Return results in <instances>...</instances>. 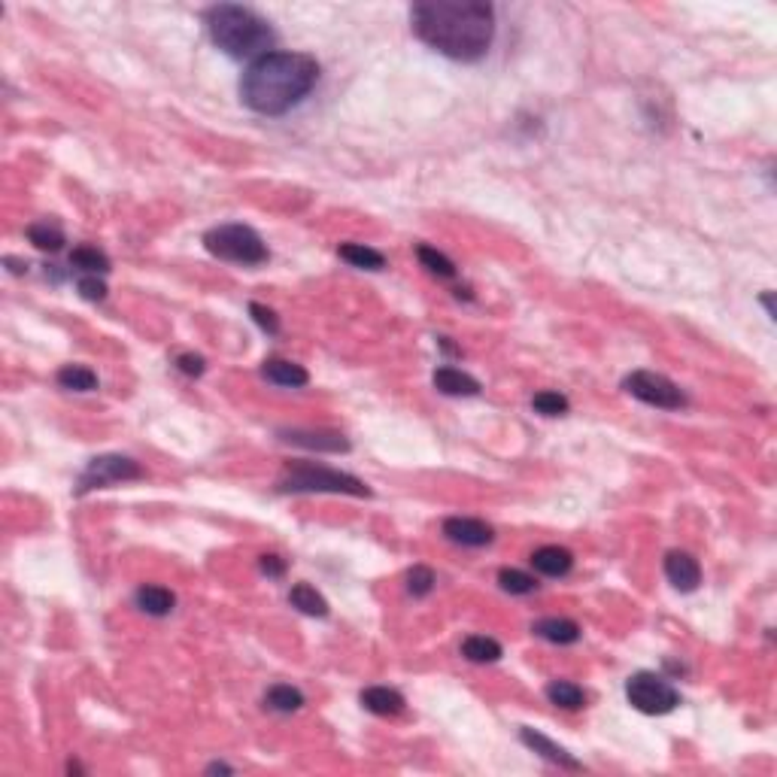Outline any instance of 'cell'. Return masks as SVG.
Here are the masks:
<instances>
[{"mask_svg":"<svg viewBox=\"0 0 777 777\" xmlns=\"http://www.w3.org/2000/svg\"><path fill=\"white\" fill-rule=\"evenodd\" d=\"M413 34L440 55L474 64L495 40V10L480 0H428L410 10Z\"/></svg>","mask_w":777,"mask_h":777,"instance_id":"cell-1","label":"cell"},{"mask_svg":"<svg viewBox=\"0 0 777 777\" xmlns=\"http://www.w3.org/2000/svg\"><path fill=\"white\" fill-rule=\"evenodd\" d=\"M319 64L301 52H267L246 67L240 80V101L253 113L283 116L313 91Z\"/></svg>","mask_w":777,"mask_h":777,"instance_id":"cell-2","label":"cell"},{"mask_svg":"<svg viewBox=\"0 0 777 777\" xmlns=\"http://www.w3.org/2000/svg\"><path fill=\"white\" fill-rule=\"evenodd\" d=\"M206 28L213 43L231 58H262L271 52L276 34L255 10L237 4H219L206 10Z\"/></svg>","mask_w":777,"mask_h":777,"instance_id":"cell-3","label":"cell"},{"mask_svg":"<svg viewBox=\"0 0 777 777\" xmlns=\"http://www.w3.org/2000/svg\"><path fill=\"white\" fill-rule=\"evenodd\" d=\"M280 492H338V495H370V489L352 474L325 468L316 462H292L286 465L283 477L276 480Z\"/></svg>","mask_w":777,"mask_h":777,"instance_id":"cell-4","label":"cell"},{"mask_svg":"<svg viewBox=\"0 0 777 777\" xmlns=\"http://www.w3.org/2000/svg\"><path fill=\"white\" fill-rule=\"evenodd\" d=\"M206 253L235 264H262L267 262L264 240L249 225H219L204 235Z\"/></svg>","mask_w":777,"mask_h":777,"instance_id":"cell-5","label":"cell"},{"mask_svg":"<svg viewBox=\"0 0 777 777\" xmlns=\"http://www.w3.org/2000/svg\"><path fill=\"white\" fill-rule=\"evenodd\" d=\"M626 695L641 714L650 716H662L671 714L680 705V693L668 684L665 677L653 675V671H641V675L628 677L626 684Z\"/></svg>","mask_w":777,"mask_h":777,"instance_id":"cell-6","label":"cell"},{"mask_svg":"<svg viewBox=\"0 0 777 777\" xmlns=\"http://www.w3.org/2000/svg\"><path fill=\"white\" fill-rule=\"evenodd\" d=\"M626 392L632 398L650 404V408H662V410H680L686 404V395L680 392L677 383H671L668 377L656 374V370H635L623 379Z\"/></svg>","mask_w":777,"mask_h":777,"instance_id":"cell-7","label":"cell"},{"mask_svg":"<svg viewBox=\"0 0 777 777\" xmlns=\"http://www.w3.org/2000/svg\"><path fill=\"white\" fill-rule=\"evenodd\" d=\"M143 468L128 456H98L85 465V471L80 474V483H76V492L85 495L91 489H103L113 486V483H125V480H140Z\"/></svg>","mask_w":777,"mask_h":777,"instance_id":"cell-8","label":"cell"},{"mask_svg":"<svg viewBox=\"0 0 777 777\" xmlns=\"http://www.w3.org/2000/svg\"><path fill=\"white\" fill-rule=\"evenodd\" d=\"M665 577H668V583L675 586V590L693 592L698 590V583H702V568H698V562L689 552L675 550L665 556Z\"/></svg>","mask_w":777,"mask_h":777,"instance_id":"cell-9","label":"cell"},{"mask_svg":"<svg viewBox=\"0 0 777 777\" xmlns=\"http://www.w3.org/2000/svg\"><path fill=\"white\" fill-rule=\"evenodd\" d=\"M444 534L453 543H462V547H486L495 538L486 523L471 520V516H450L444 523Z\"/></svg>","mask_w":777,"mask_h":777,"instance_id":"cell-10","label":"cell"},{"mask_svg":"<svg viewBox=\"0 0 777 777\" xmlns=\"http://www.w3.org/2000/svg\"><path fill=\"white\" fill-rule=\"evenodd\" d=\"M280 437L286 444H295V446H307V450H325V453H347L350 450V440L341 435V431H301V428H292V431H280Z\"/></svg>","mask_w":777,"mask_h":777,"instance_id":"cell-11","label":"cell"},{"mask_svg":"<svg viewBox=\"0 0 777 777\" xmlns=\"http://www.w3.org/2000/svg\"><path fill=\"white\" fill-rule=\"evenodd\" d=\"M520 738H523V744L525 747H532L534 753H541L543 759H550L552 765H562V768H568V772H580V763H577V759L568 753L565 747H559V744H552V741L547 738V735H541V732H534V729H523L520 732Z\"/></svg>","mask_w":777,"mask_h":777,"instance_id":"cell-12","label":"cell"},{"mask_svg":"<svg viewBox=\"0 0 777 777\" xmlns=\"http://www.w3.org/2000/svg\"><path fill=\"white\" fill-rule=\"evenodd\" d=\"M435 388L444 395H462V398H471V395H480V383L471 374H465L459 368H437L435 370Z\"/></svg>","mask_w":777,"mask_h":777,"instance_id":"cell-13","label":"cell"},{"mask_svg":"<svg viewBox=\"0 0 777 777\" xmlns=\"http://www.w3.org/2000/svg\"><path fill=\"white\" fill-rule=\"evenodd\" d=\"M361 705L365 711L377 714V716H395L404 711V695L398 689H388V686H368L361 693Z\"/></svg>","mask_w":777,"mask_h":777,"instance_id":"cell-14","label":"cell"},{"mask_svg":"<svg viewBox=\"0 0 777 777\" xmlns=\"http://www.w3.org/2000/svg\"><path fill=\"white\" fill-rule=\"evenodd\" d=\"M532 632L543 638L550 644H577L580 641V626L574 619H562V617H547V619H538L532 626Z\"/></svg>","mask_w":777,"mask_h":777,"instance_id":"cell-15","label":"cell"},{"mask_svg":"<svg viewBox=\"0 0 777 777\" xmlns=\"http://www.w3.org/2000/svg\"><path fill=\"white\" fill-rule=\"evenodd\" d=\"M134 599H137V608H140L143 614H149V617H168L170 610H174V604H177L174 592L164 590V586H158V583L140 586Z\"/></svg>","mask_w":777,"mask_h":777,"instance_id":"cell-16","label":"cell"},{"mask_svg":"<svg viewBox=\"0 0 777 777\" xmlns=\"http://www.w3.org/2000/svg\"><path fill=\"white\" fill-rule=\"evenodd\" d=\"M532 565H534V571H541L547 577H565L571 571L574 556L562 547H541L532 552Z\"/></svg>","mask_w":777,"mask_h":777,"instance_id":"cell-17","label":"cell"},{"mask_svg":"<svg viewBox=\"0 0 777 777\" xmlns=\"http://www.w3.org/2000/svg\"><path fill=\"white\" fill-rule=\"evenodd\" d=\"M262 374L271 379L276 386H286V388H298V386H307L310 374L295 361H286V359H267Z\"/></svg>","mask_w":777,"mask_h":777,"instance_id":"cell-18","label":"cell"},{"mask_svg":"<svg viewBox=\"0 0 777 777\" xmlns=\"http://www.w3.org/2000/svg\"><path fill=\"white\" fill-rule=\"evenodd\" d=\"M289 601H292V608H298L301 614H307V617H328V601L310 583L292 586Z\"/></svg>","mask_w":777,"mask_h":777,"instance_id":"cell-19","label":"cell"},{"mask_svg":"<svg viewBox=\"0 0 777 777\" xmlns=\"http://www.w3.org/2000/svg\"><path fill=\"white\" fill-rule=\"evenodd\" d=\"M338 255L352 267H361V271H383L386 267L383 253H377V249H370L365 244H341Z\"/></svg>","mask_w":777,"mask_h":777,"instance_id":"cell-20","label":"cell"},{"mask_svg":"<svg viewBox=\"0 0 777 777\" xmlns=\"http://www.w3.org/2000/svg\"><path fill=\"white\" fill-rule=\"evenodd\" d=\"M462 656L471 662H477V665L498 662L502 659V644H498L495 638H486V635H471V638H465Z\"/></svg>","mask_w":777,"mask_h":777,"instance_id":"cell-21","label":"cell"},{"mask_svg":"<svg viewBox=\"0 0 777 777\" xmlns=\"http://www.w3.org/2000/svg\"><path fill=\"white\" fill-rule=\"evenodd\" d=\"M28 240L37 249H43V253H58V249L64 246V231L58 222H34V225L28 228Z\"/></svg>","mask_w":777,"mask_h":777,"instance_id":"cell-22","label":"cell"},{"mask_svg":"<svg viewBox=\"0 0 777 777\" xmlns=\"http://www.w3.org/2000/svg\"><path fill=\"white\" fill-rule=\"evenodd\" d=\"M58 386L71 392H94L98 388V374L85 365H64L58 370Z\"/></svg>","mask_w":777,"mask_h":777,"instance_id":"cell-23","label":"cell"},{"mask_svg":"<svg viewBox=\"0 0 777 777\" xmlns=\"http://www.w3.org/2000/svg\"><path fill=\"white\" fill-rule=\"evenodd\" d=\"M71 264L76 267V271H82L85 276L110 271V258H107V253H101L98 246H76L71 253Z\"/></svg>","mask_w":777,"mask_h":777,"instance_id":"cell-24","label":"cell"},{"mask_svg":"<svg viewBox=\"0 0 777 777\" xmlns=\"http://www.w3.org/2000/svg\"><path fill=\"white\" fill-rule=\"evenodd\" d=\"M547 698L556 707H565V711H577L586 702L583 689L571 684V680H552V684H547Z\"/></svg>","mask_w":777,"mask_h":777,"instance_id":"cell-25","label":"cell"},{"mask_svg":"<svg viewBox=\"0 0 777 777\" xmlns=\"http://www.w3.org/2000/svg\"><path fill=\"white\" fill-rule=\"evenodd\" d=\"M264 705L271 707V711H280V714H292V711H298V707L304 705V695H301L295 686L276 684V686H271V689H267V695H264Z\"/></svg>","mask_w":777,"mask_h":777,"instance_id":"cell-26","label":"cell"},{"mask_svg":"<svg viewBox=\"0 0 777 777\" xmlns=\"http://www.w3.org/2000/svg\"><path fill=\"white\" fill-rule=\"evenodd\" d=\"M417 255H419L422 267H428V271L435 273V276H440V280H453V276H456V264H453L444 253H437V249L419 246Z\"/></svg>","mask_w":777,"mask_h":777,"instance_id":"cell-27","label":"cell"},{"mask_svg":"<svg viewBox=\"0 0 777 777\" xmlns=\"http://www.w3.org/2000/svg\"><path fill=\"white\" fill-rule=\"evenodd\" d=\"M498 583H502V590L511 592V595H529V592L538 590L534 577L525 574V571H516V568H504V571L498 574Z\"/></svg>","mask_w":777,"mask_h":777,"instance_id":"cell-28","label":"cell"},{"mask_svg":"<svg viewBox=\"0 0 777 777\" xmlns=\"http://www.w3.org/2000/svg\"><path fill=\"white\" fill-rule=\"evenodd\" d=\"M532 408L543 413V417H562V413H568V398L559 392H538L532 398Z\"/></svg>","mask_w":777,"mask_h":777,"instance_id":"cell-29","label":"cell"},{"mask_svg":"<svg viewBox=\"0 0 777 777\" xmlns=\"http://www.w3.org/2000/svg\"><path fill=\"white\" fill-rule=\"evenodd\" d=\"M408 590H410V595H417V599L428 595L431 590H435V571L426 565H413L408 571Z\"/></svg>","mask_w":777,"mask_h":777,"instance_id":"cell-30","label":"cell"},{"mask_svg":"<svg viewBox=\"0 0 777 777\" xmlns=\"http://www.w3.org/2000/svg\"><path fill=\"white\" fill-rule=\"evenodd\" d=\"M76 289H80V295L85 301H103V298H107V286H103L98 276H80Z\"/></svg>","mask_w":777,"mask_h":777,"instance_id":"cell-31","label":"cell"},{"mask_svg":"<svg viewBox=\"0 0 777 777\" xmlns=\"http://www.w3.org/2000/svg\"><path fill=\"white\" fill-rule=\"evenodd\" d=\"M249 313H253V319L264 328L267 334H276V331H280V319H276L273 310H267V307H262V304H249Z\"/></svg>","mask_w":777,"mask_h":777,"instance_id":"cell-32","label":"cell"},{"mask_svg":"<svg viewBox=\"0 0 777 777\" xmlns=\"http://www.w3.org/2000/svg\"><path fill=\"white\" fill-rule=\"evenodd\" d=\"M177 368L188 377H201L204 374V359L195 356V352H183V356H177Z\"/></svg>","mask_w":777,"mask_h":777,"instance_id":"cell-33","label":"cell"},{"mask_svg":"<svg viewBox=\"0 0 777 777\" xmlns=\"http://www.w3.org/2000/svg\"><path fill=\"white\" fill-rule=\"evenodd\" d=\"M258 568H262V574H267V577H283V574H286V559L267 552V556L258 559Z\"/></svg>","mask_w":777,"mask_h":777,"instance_id":"cell-34","label":"cell"},{"mask_svg":"<svg viewBox=\"0 0 777 777\" xmlns=\"http://www.w3.org/2000/svg\"><path fill=\"white\" fill-rule=\"evenodd\" d=\"M6 264H13V267H10L13 273H24V271H28V262H15V258H6Z\"/></svg>","mask_w":777,"mask_h":777,"instance_id":"cell-35","label":"cell"}]
</instances>
